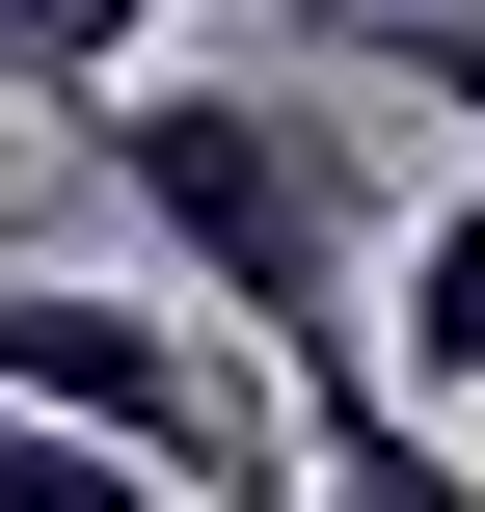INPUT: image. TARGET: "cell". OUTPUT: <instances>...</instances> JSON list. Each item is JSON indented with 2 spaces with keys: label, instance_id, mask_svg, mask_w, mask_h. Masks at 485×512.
<instances>
[{
  "label": "cell",
  "instance_id": "1",
  "mask_svg": "<svg viewBox=\"0 0 485 512\" xmlns=\"http://www.w3.org/2000/svg\"><path fill=\"white\" fill-rule=\"evenodd\" d=\"M81 162L162 216V270L324 405V378H378V135H351V81H108L81 108Z\"/></svg>",
  "mask_w": 485,
  "mask_h": 512
},
{
  "label": "cell",
  "instance_id": "2",
  "mask_svg": "<svg viewBox=\"0 0 485 512\" xmlns=\"http://www.w3.org/2000/svg\"><path fill=\"white\" fill-rule=\"evenodd\" d=\"M0 405L108 432L135 486H189V512H297V378H270L216 297H81V270H0Z\"/></svg>",
  "mask_w": 485,
  "mask_h": 512
},
{
  "label": "cell",
  "instance_id": "3",
  "mask_svg": "<svg viewBox=\"0 0 485 512\" xmlns=\"http://www.w3.org/2000/svg\"><path fill=\"white\" fill-rule=\"evenodd\" d=\"M378 378H405V405H485V162L378 243Z\"/></svg>",
  "mask_w": 485,
  "mask_h": 512
},
{
  "label": "cell",
  "instance_id": "4",
  "mask_svg": "<svg viewBox=\"0 0 485 512\" xmlns=\"http://www.w3.org/2000/svg\"><path fill=\"white\" fill-rule=\"evenodd\" d=\"M270 27H297L324 81H405V108L485 162V0H270Z\"/></svg>",
  "mask_w": 485,
  "mask_h": 512
},
{
  "label": "cell",
  "instance_id": "5",
  "mask_svg": "<svg viewBox=\"0 0 485 512\" xmlns=\"http://www.w3.org/2000/svg\"><path fill=\"white\" fill-rule=\"evenodd\" d=\"M297 512H485V459L405 432V378H324L297 405Z\"/></svg>",
  "mask_w": 485,
  "mask_h": 512
},
{
  "label": "cell",
  "instance_id": "6",
  "mask_svg": "<svg viewBox=\"0 0 485 512\" xmlns=\"http://www.w3.org/2000/svg\"><path fill=\"white\" fill-rule=\"evenodd\" d=\"M189 54V0H0V81L27 108H108V81H162Z\"/></svg>",
  "mask_w": 485,
  "mask_h": 512
},
{
  "label": "cell",
  "instance_id": "7",
  "mask_svg": "<svg viewBox=\"0 0 485 512\" xmlns=\"http://www.w3.org/2000/svg\"><path fill=\"white\" fill-rule=\"evenodd\" d=\"M0 512H189V486H135L108 432H54V405H0Z\"/></svg>",
  "mask_w": 485,
  "mask_h": 512
}]
</instances>
